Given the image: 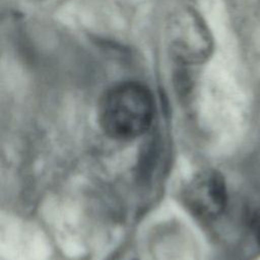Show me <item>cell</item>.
<instances>
[{"mask_svg": "<svg viewBox=\"0 0 260 260\" xmlns=\"http://www.w3.org/2000/svg\"><path fill=\"white\" fill-rule=\"evenodd\" d=\"M153 115L151 92L134 81L123 82L109 89L99 107L102 129L116 140H130L142 135L150 127Z\"/></svg>", "mask_w": 260, "mask_h": 260, "instance_id": "obj_1", "label": "cell"}, {"mask_svg": "<svg viewBox=\"0 0 260 260\" xmlns=\"http://www.w3.org/2000/svg\"><path fill=\"white\" fill-rule=\"evenodd\" d=\"M166 43L171 56L182 65H200L213 51L211 31L202 15L191 6L176 8L165 27Z\"/></svg>", "mask_w": 260, "mask_h": 260, "instance_id": "obj_2", "label": "cell"}, {"mask_svg": "<svg viewBox=\"0 0 260 260\" xmlns=\"http://www.w3.org/2000/svg\"><path fill=\"white\" fill-rule=\"evenodd\" d=\"M181 199L187 210L201 220H212L219 216L228 201L223 177L214 170H202L185 184Z\"/></svg>", "mask_w": 260, "mask_h": 260, "instance_id": "obj_3", "label": "cell"}, {"mask_svg": "<svg viewBox=\"0 0 260 260\" xmlns=\"http://www.w3.org/2000/svg\"><path fill=\"white\" fill-rule=\"evenodd\" d=\"M257 238L260 242V218H259V221H258V224H257Z\"/></svg>", "mask_w": 260, "mask_h": 260, "instance_id": "obj_4", "label": "cell"}]
</instances>
